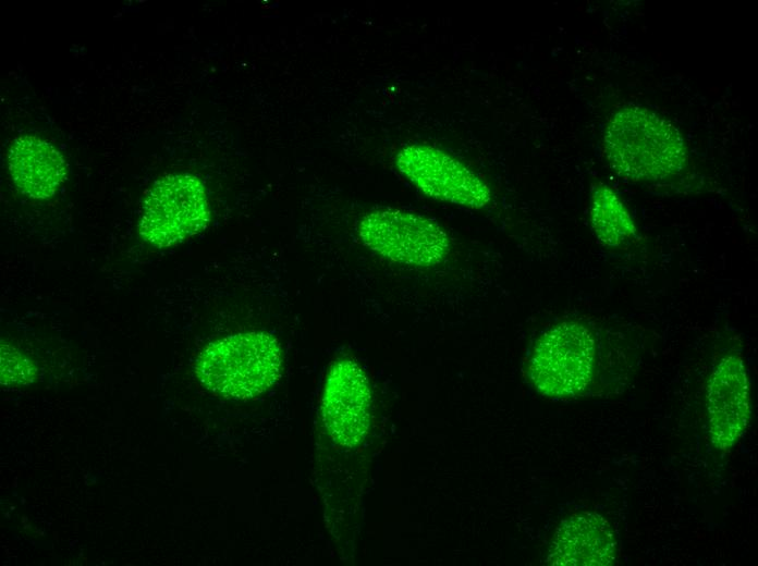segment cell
I'll return each instance as SVG.
<instances>
[{
  "mask_svg": "<svg viewBox=\"0 0 758 566\" xmlns=\"http://www.w3.org/2000/svg\"><path fill=\"white\" fill-rule=\"evenodd\" d=\"M604 155L613 171L631 182L676 175L687 162L678 130L661 115L638 106L616 111L603 135Z\"/></svg>",
  "mask_w": 758,
  "mask_h": 566,
  "instance_id": "obj_1",
  "label": "cell"
},
{
  "mask_svg": "<svg viewBox=\"0 0 758 566\" xmlns=\"http://www.w3.org/2000/svg\"><path fill=\"white\" fill-rule=\"evenodd\" d=\"M282 354L279 341L268 332H245L210 343L196 362L199 381L229 398L255 397L280 377Z\"/></svg>",
  "mask_w": 758,
  "mask_h": 566,
  "instance_id": "obj_2",
  "label": "cell"
},
{
  "mask_svg": "<svg viewBox=\"0 0 758 566\" xmlns=\"http://www.w3.org/2000/svg\"><path fill=\"white\" fill-rule=\"evenodd\" d=\"M595 359L590 329L577 320H563L536 341L527 361V378L541 395L575 397L589 386Z\"/></svg>",
  "mask_w": 758,
  "mask_h": 566,
  "instance_id": "obj_3",
  "label": "cell"
},
{
  "mask_svg": "<svg viewBox=\"0 0 758 566\" xmlns=\"http://www.w3.org/2000/svg\"><path fill=\"white\" fill-rule=\"evenodd\" d=\"M209 222L203 182L190 173H175L158 180L147 193L138 232L154 247L167 248L198 234Z\"/></svg>",
  "mask_w": 758,
  "mask_h": 566,
  "instance_id": "obj_4",
  "label": "cell"
},
{
  "mask_svg": "<svg viewBox=\"0 0 758 566\" xmlns=\"http://www.w3.org/2000/svg\"><path fill=\"white\" fill-rule=\"evenodd\" d=\"M362 244L379 256L400 264L428 268L448 257L451 241L436 221L401 209H377L359 221Z\"/></svg>",
  "mask_w": 758,
  "mask_h": 566,
  "instance_id": "obj_5",
  "label": "cell"
},
{
  "mask_svg": "<svg viewBox=\"0 0 758 566\" xmlns=\"http://www.w3.org/2000/svg\"><path fill=\"white\" fill-rule=\"evenodd\" d=\"M399 172L419 192L451 205L481 209L492 198L488 183L444 150L423 144L403 146L395 156Z\"/></svg>",
  "mask_w": 758,
  "mask_h": 566,
  "instance_id": "obj_6",
  "label": "cell"
},
{
  "mask_svg": "<svg viewBox=\"0 0 758 566\" xmlns=\"http://www.w3.org/2000/svg\"><path fill=\"white\" fill-rule=\"evenodd\" d=\"M371 392L368 378L354 360L335 361L326 380L321 415L330 436L340 445H357L370 422Z\"/></svg>",
  "mask_w": 758,
  "mask_h": 566,
  "instance_id": "obj_7",
  "label": "cell"
},
{
  "mask_svg": "<svg viewBox=\"0 0 758 566\" xmlns=\"http://www.w3.org/2000/svg\"><path fill=\"white\" fill-rule=\"evenodd\" d=\"M750 385L743 358L722 357L706 384V409L711 443L730 451L743 436L750 418Z\"/></svg>",
  "mask_w": 758,
  "mask_h": 566,
  "instance_id": "obj_8",
  "label": "cell"
},
{
  "mask_svg": "<svg viewBox=\"0 0 758 566\" xmlns=\"http://www.w3.org/2000/svg\"><path fill=\"white\" fill-rule=\"evenodd\" d=\"M618 544L608 521L598 513L583 512L558 527L547 562L563 566H608L616 561Z\"/></svg>",
  "mask_w": 758,
  "mask_h": 566,
  "instance_id": "obj_9",
  "label": "cell"
},
{
  "mask_svg": "<svg viewBox=\"0 0 758 566\" xmlns=\"http://www.w3.org/2000/svg\"><path fill=\"white\" fill-rule=\"evenodd\" d=\"M8 167L16 187L34 199L51 197L66 176L62 155L36 136H21L10 147Z\"/></svg>",
  "mask_w": 758,
  "mask_h": 566,
  "instance_id": "obj_10",
  "label": "cell"
},
{
  "mask_svg": "<svg viewBox=\"0 0 758 566\" xmlns=\"http://www.w3.org/2000/svg\"><path fill=\"white\" fill-rule=\"evenodd\" d=\"M589 218L596 238L608 247H618L636 236L635 223L620 197L599 183L590 197Z\"/></svg>",
  "mask_w": 758,
  "mask_h": 566,
  "instance_id": "obj_11",
  "label": "cell"
},
{
  "mask_svg": "<svg viewBox=\"0 0 758 566\" xmlns=\"http://www.w3.org/2000/svg\"><path fill=\"white\" fill-rule=\"evenodd\" d=\"M34 368L29 360L10 346H1V382L4 384L29 383L34 379Z\"/></svg>",
  "mask_w": 758,
  "mask_h": 566,
  "instance_id": "obj_12",
  "label": "cell"
}]
</instances>
